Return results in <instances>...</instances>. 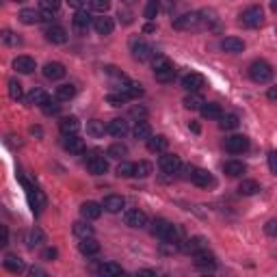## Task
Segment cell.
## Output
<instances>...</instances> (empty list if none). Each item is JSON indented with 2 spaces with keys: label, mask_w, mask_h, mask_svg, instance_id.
<instances>
[{
  "label": "cell",
  "mask_w": 277,
  "mask_h": 277,
  "mask_svg": "<svg viewBox=\"0 0 277 277\" xmlns=\"http://www.w3.org/2000/svg\"><path fill=\"white\" fill-rule=\"evenodd\" d=\"M199 111H201V115L206 117V119H219V117L223 115L221 107H219V104H213V102H203Z\"/></svg>",
  "instance_id": "obj_29"
},
{
  "label": "cell",
  "mask_w": 277,
  "mask_h": 277,
  "mask_svg": "<svg viewBox=\"0 0 277 277\" xmlns=\"http://www.w3.org/2000/svg\"><path fill=\"white\" fill-rule=\"evenodd\" d=\"M39 9L44 13H56L61 9V0H39Z\"/></svg>",
  "instance_id": "obj_45"
},
{
  "label": "cell",
  "mask_w": 277,
  "mask_h": 277,
  "mask_svg": "<svg viewBox=\"0 0 277 277\" xmlns=\"http://www.w3.org/2000/svg\"><path fill=\"white\" fill-rule=\"evenodd\" d=\"M189 128L193 130V132H199V126L197 124H189Z\"/></svg>",
  "instance_id": "obj_62"
},
{
  "label": "cell",
  "mask_w": 277,
  "mask_h": 277,
  "mask_svg": "<svg viewBox=\"0 0 277 277\" xmlns=\"http://www.w3.org/2000/svg\"><path fill=\"white\" fill-rule=\"evenodd\" d=\"M87 134L93 136V138L104 136V134H107V126H104V121H100V119H91V121L87 124Z\"/></svg>",
  "instance_id": "obj_31"
},
{
  "label": "cell",
  "mask_w": 277,
  "mask_h": 277,
  "mask_svg": "<svg viewBox=\"0 0 277 277\" xmlns=\"http://www.w3.org/2000/svg\"><path fill=\"white\" fill-rule=\"evenodd\" d=\"M42 243H44V234H42V230H32V232H30V238H28V245L35 247V245H42Z\"/></svg>",
  "instance_id": "obj_52"
},
{
  "label": "cell",
  "mask_w": 277,
  "mask_h": 277,
  "mask_svg": "<svg viewBox=\"0 0 277 277\" xmlns=\"http://www.w3.org/2000/svg\"><path fill=\"white\" fill-rule=\"evenodd\" d=\"M158 11H160V0H148V5H145V11H143L145 20H148V22L156 20Z\"/></svg>",
  "instance_id": "obj_39"
},
{
  "label": "cell",
  "mask_w": 277,
  "mask_h": 277,
  "mask_svg": "<svg viewBox=\"0 0 277 277\" xmlns=\"http://www.w3.org/2000/svg\"><path fill=\"white\" fill-rule=\"evenodd\" d=\"M189 178H191L193 184L201 186V189H206V186H210V184L215 182L213 176H210V171L208 169H201V167H189Z\"/></svg>",
  "instance_id": "obj_9"
},
{
  "label": "cell",
  "mask_w": 277,
  "mask_h": 277,
  "mask_svg": "<svg viewBox=\"0 0 277 277\" xmlns=\"http://www.w3.org/2000/svg\"><path fill=\"white\" fill-rule=\"evenodd\" d=\"M56 256H59V251H56L54 247H48V249L44 251V260H54Z\"/></svg>",
  "instance_id": "obj_55"
},
{
  "label": "cell",
  "mask_w": 277,
  "mask_h": 277,
  "mask_svg": "<svg viewBox=\"0 0 277 277\" xmlns=\"http://www.w3.org/2000/svg\"><path fill=\"white\" fill-rule=\"evenodd\" d=\"M7 243H9V234L5 227H0V247H7Z\"/></svg>",
  "instance_id": "obj_56"
},
{
  "label": "cell",
  "mask_w": 277,
  "mask_h": 277,
  "mask_svg": "<svg viewBox=\"0 0 277 277\" xmlns=\"http://www.w3.org/2000/svg\"><path fill=\"white\" fill-rule=\"evenodd\" d=\"M186 249H189L191 254H195V251H199V249H206V238H203V236H193L189 240V245H186Z\"/></svg>",
  "instance_id": "obj_50"
},
{
  "label": "cell",
  "mask_w": 277,
  "mask_h": 277,
  "mask_svg": "<svg viewBox=\"0 0 277 277\" xmlns=\"http://www.w3.org/2000/svg\"><path fill=\"white\" fill-rule=\"evenodd\" d=\"M80 254L83 256H95V254H100V243H97L93 236H89V238H80Z\"/></svg>",
  "instance_id": "obj_25"
},
{
  "label": "cell",
  "mask_w": 277,
  "mask_h": 277,
  "mask_svg": "<svg viewBox=\"0 0 277 277\" xmlns=\"http://www.w3.org/2000/svg\"><path fill=\"white\" fill-rule=\"evenodd\" d=\"M121 91H124L130 100L132 97H141L143 95V85H138V83H128L126 87H121Z\"/></svg>",
  "instance_id": "obj_44"
},
{
  "label": "cell",
  "mask_w": 277,
  "mask_h": 277,
  "mask_svg": "<svg viewBox=\"0 0 277 277\" xmlns=\"http://www.w3.org/2000/svg\"><path fill=\"white\" fill-rule=\"evenodd\" d=\"M152 70H154V76H156L158 83H169V80H174V76H176L174 63H171L167 56H162V54H154L152 56Z\"/></svg>",
  "instance_id": "obj_2"
},
{
  "label": "cell",
  "mask_w": 277,
  "mask_h": 277,
  "mask_svg": "<svg viewBox=\"0 0 277 277\" xmlns=\"http://www.w3.org/2000/svg\"><path fill=\"white\" fill-rule=\"evenodd\" d=\"M238 193L245 195V197H251V195L260 193V184L256 180H243L240 186H238Z\"/></svg>",
  "instance_id": "obj_37"
},
{
  "label": "cell",
  "mask_w": 277,
  "mask_h": 277,
  "mask_svg": "<svg viewBox=\"0 0 277 277\" xmlns=\"http://www.w3.org/2000/svg\"><path fill=\"white\" fill-rule=\"evenodd\" d=\"M126 3H132V0H126Z\"/></svg>",
  "instance_id": "obj_64"
},
{
  "label": "cell",
  "mask_w": 277,
  "mask_h": 277,
  "mask_svg": "<svg viewBox=\"0 0 277 277\" xmlns=\"http://www.w3.org/2000/svg\"><path fill=\"white\" fill-rule=\"evenodd\" d=\"M46 39L50 44L61 46V44L67 42V30H65L63 26H59V24H50V26L46 28Z\"/></svg>",
  "instance_id": "obj_13"
},
{
  "label": "cell",
  "mask_w": 277,
  "mask_h": 277,
  "mask_svg": "<svg viewBox=\"0 0 277 277\" xmlns=\"http://www.w3.org/2000/svg\"><path fill=\"white\" fill-rule=\"evenodd\" d=\"M89 5H91V9L100 13H107L111 9V0H89Z\"/></svg>",
  "instance_id": "obj_51"
},
{
  "label": "cell",
  "mask_w": 277,
  "mask_h": 277,
  "mask_svg": "<svg viewBox=\"0 0 277 277\" xmlns=\"http://www.w3.org/2000/svg\"><path fill=\"white\" fill-rule=\"evenodd\" d=\"M42 111L46 113V115H56V113L61 111V104H59V100H52V97H46L44 100V104H42Z\"/></svg>",
  "instance_id": "obj_42"
},
{
  "label": "cell",
  "mask_w": 277,
  "mask_h": 277,
  "mask_svg": "<svg viewBox=\"0 0 277 277\" xmlns=\"http://www.w3.org/2000/svg\"><path fill=\"white\" fill-rule=\"evenodd\" d=\"M30 134H37V136H42V128H35V126H32V128H30Z\"/></svg>",
  "instance_id": "obj_60"
},
{
  "label": "cell",
  "mask_w": 277,
  "mask_h": 277,
  "mask_svg": "<svg viewBox=\"0 0 277 277\" xmlns=\"http://www.w3.org/2000/svg\"><path fill=\"white\" fill-rule=\"evenodd\" d=\"M154 30H156L154 24H145V26H143V32H154Z\"/></svg>",
  "instance_id": "obj_58"
},
{
  "label": "cell",
  "mask_w": 277,
  "mask_h": 277,
  "mask_svg": "<svg viewBox=\"0 0 277 277\" xmlns=\"http://www.w3.org/2000/svg\"><path fill=\"white\" fill-rule=\"evenodd\" d=\"M275 97H277V91L271 87V89H268V100H275Z\"/></svg>",
  "instance_id": "obj_59"
},
{
  "label": "cell",
  "mask_w": 277,
  "mask_h": 277,
  "mask_svg": "<svg viewBox=\"0 0 277 277\" xmlns=\"http://www.w3.org/2000/svg\"><path fill=\"white\" fill-rule=\"evenodd\" d=\"M3 264H5V268L9 273H22L24 271V262H22L18 256H7Z\"/></svg>",
  "instance_id": "obj_36"
},
{
  "label": "cell",
  "mask_w": 277,
  "mask_h": 277,
  "mask_svg": "<svg viewBox=\"0 0 277 277\" xmlns=\"http://www.w3.org/2000/svg\"><path fill=\"white\" fill-rule=\"evenodd\" d=\"M225 150L230 154H243L249 150V138L245 134H232L225 138Z\"/></svg>",
  "instance_id": "obj_8"
},
{
  "label": "cell",
  "mask_w": 277,
  "mask_h": 277,
  "mask_svg": "<svg viewBox=\"0 0 277 277\" xmlns=\"http://www.w3.org/2000/svg\"><path fill=\"white\" fill-rule=\"evenodd\" d=\"M0 39H3L7 46H20L22 44V37H18L13 30H3L0 32Z\"/></svg>",
  "instance_id": "obj_49"
},
{
  "label": "cell",
  "mask_w": 277,
  "mask_h": 277,
  "mask_svg": "<svg viewBox=\"0 0 277 277\" xmlns=\"http://www.w3.org/2000/svg\"><path fill=\"white\" fill-rule=\"evenodd\" d=\"M72 230H74V234L78 236V238H89V236H93V234H95V232H93V227L89 225L87 221H76Z\"/></svg>",
  "instance_id": "obj_38"
},
{
  "label": "cell",
  "mask_w": 277,
  "mask_h": 277,
  "mask_svg": "<svg viewBox=\"0 0 277 277\" xmlns=\"http://www.w3.org/2000/svg\"><path fill=\"white\" fill-rule=\"evenodd\" d=\"M80 215H83L85 221H95V219L102 217V203L97 201H85L80 206Z\"/></svg>",
  "instance_id": "obj_14"
},
{
  "label": "cell",
  "mask_w": 277,
  "mask_h": 277,
  "mask_svg": "<svg viewBox=\"0 0 277 277\" xmlns=\"http://www.w3.org/2000/svg\"><path fill=\"white\" fill-rule=\"evenodd\" d=\"M249 78L258 85H264L273 78V67L266 61H254L249 65Z\"/></svg>",
  "instance_id": "obj_3"
},
{
  "label": "cell",
  "mask_w": 277,
  "mask_h": 277,
  "mask_svg": "<svg viewBox=\"0 0 277 277\" xmlns=\"http://www.w3.org/2000/svg\"><path fill=\"white\" fill-rule=\"evenodd\" d=\"M130 50H132L134 59L141 61V63H143V61H150L152 56L156 54V52H154V48H152L148 42H143V39H134V42L130 44Z\"/></svg>",
  "instance_id": "obj_7"
},
{
  "label": "cell",
  "mask_w": 277,
  "mask_h": 277,
  "mask_svg": "<svg viewBox=\"0 0 277 277\" xmlns=\"http://www.w3.org/2000/svg\"><path fill=\"white\" fill-rule=\"evenodd\" d=\"M93 24V18H91V13L85 11V9H78L76 15H74V26L78 30H87L89 26Z\"/></svg>",
  "instance_id": "obj_27"
},
{
  "label": "cell",
  "mask_w": 277,
  "mask_h": 277,
  "mask_svg": "<svg viewBox=\"0 0 277 277\" xmlns=\"http://www.w3.org/2000/svg\"><path fill=\"white\" fill-rule=\"evenodd\" d=\"M203 85H206V78H203L201 74H197V72H191V74H186L182 78V87L186 89V91H199Z\"/></svg>",
  "instance_id": "obj_19"
},
{
  "label": "cell",
  "mask_w": 277,
  "mask_h": 277,
  "mask_svg": "<svg viewBox=\"0 0 277 277\" xmlns=\"http://www.w3.org/2000/svg\"><path fill=\"white\" fill-rule=\"evenodd\" d=\"M76 95V87L74 85H61L56 87V100L59 102H70Z\"/></svg>",
  "instance_id": "obj_34"
},
{
  "label": "cell",
  "mask_w": 277,
  "mask_h": 277,
  "mask_svg": "<svg viewBox=\"0 0 277 277\" xmlns=\"http://www.w3.org/2000/svg\"><path fill=\"white\" fill-rule=\"evenodd\" d=\"M223 171L230 178H240L247 171V167H245V162H240V160H230V162H225L223 165Z\"/></svg>",
  "instance_id": "obj_28"
},
{
  "label": "cell",
  "mask_w": 277,
  "mask_h": 277,
  "mask_svg": "<svg viewBox=\"0 0 277 277\" xmlns=\"http://www.w3.org/2000/svg\"><path fill=\"white\" fill-rule=\"evenodd\" d=\"M124 208H126V199L121 197V195H107L102 201V210H107L111 215H117Z\"/></svg>",
  "instance_id": "obj_12"
},
{
  "label": "cell",
  "mask_w": 277,
  "mask_h": 277,
  "mask_svg": "<svg viewBox=\"0 0 277 277\" xmlns=\"http://www.w3.org/2000/svg\"><path fill=\"white\" fill-rule=\"evenodd\" d=\"M221 121H219V128L221 130H234V128H238V115H221L219 117Z\"/></svg>",
  "instance_id": "obj_41"
},
{
  "label": "cell",
  "mask_w": 277,
  "mask_h": 277,
  "mask_svg": "<svg viewBox=\"0 0 277 277\" xmlns=\"http://www.w3.org/2000/svg\"><path fill=\"white\" fill-rule=\"evenodd\" d=\"M193 256H195V266H199V268H215L217 266V258L210 254L208 247L195 251Z\"/></svg>",
  "instance_id": "obj_16"
},
{
  "label": "cell",
  "mask_w": 277,
  "mask_h": 277,
  "mask_svg": "<svg viewBox=\"0 0 277 277\" xmlns=\"http://www.w3.org/2000/svg\"><path fill=\"white\" fill-rule=\"evenodd\" d=\"M145 141H148V150L150 152H165L167 145H169L165 134H156V136L150 134V138H145Z\"/></svg>",
  "instance_id": "obj_26"
},
{
  "label": "cell",
  "mask_w": 277,
  "mask_h": 277,
  "mask_svg": "<svg viewBox=\"0 0 277 277\" xmlns=\"http://www.w3.org/2000/svg\"><path fill=\"white\" fill-rule=\"evenodd\" d=\"M199 26H201V15L197 11L184 13V15H180V18L174 20V28L176 30H195Z\"/></svg>",
  "instance_id": "obj_5"
},
{
  "label": "cell",
  "mask_w": 277,
  "mask_h": 277,
  "mask_svg": "<svg viewBox=\"0 0 277 277\" xmlns=\"http://www.w3.org/2000/svg\"><path fill=\"white\" fill-rule=\"evenodd\" d=\"M87 169L91 171L93 176H104L109 171V160L104 156H89L87 158Z\"/></svg>",
  "instance_id": "obj_15"
},
{
  "label": "cell",
  "mask_w": 277,
  "mask_h": 277,
  "mask_svg": "<svg viewBox=\"0 0 277 277\" xmlns=\"http://www.w3.org/2000/svg\"><path fill=\"white\" fill-rule=\"evenodd\" d=\"M91 26L95 28L97 35H111L113 28H115V22H113V18H109V15H100V18H93V24Z\"/></svg>",
  "instance_id": "obj_18"
},
{
  "label": "cell",
  "mask_w": 277,
  "mask_h": 277,
  "mask_svg": "<svg viewBox=\"0 0 277 277\" xmlns=\"http://www.w3.org/2000/svg\"><path fill=\"white\" fill-rule=\"evenodd\" d=\"M65 74H67V70H65L63 63H56V61H50L44 65V76L48 80H61Z\"/></svg>",
  "instance_id": "obj_17"
},
{
  "label": "cell",
  "mask_w": 277,
  "mask_h": 277,
  "mask_svg": "<svg viewBox=\"0 0 277 277\" xmlns=\"http://www.w3.org/2000/svg\"><path fill=\"white\" fill-rule=\"evenodd\" d=\"M13 70L18 72V74H32V72L37 70V63L32 56L22 54V56H15L13 59Z\"/></svg>",
  "instance_id": "obj_11"
},
{
  "label": "cell",
  "mask_w": 277,
  "mask_h": 277,
  "mask_svg": "<svg viewBox=\"0 0 277 277\" xmlns=\"http://www.w3.org/2000/svg\"><path fill=\"white\" fill-rule=\"evenodd\" d=\"M126 154H128V148H126L124 143H113L111 148L107 150V156L109 158H115V160H121Z\"/></svg>",
  "instance_id": "obj_40"
},
{
  "label": "cell",
  "mask_w": 277,
  "mask_h": 277,
  "mask_svg": "<svg viewBox=\"0 0 277 277\" xmlns=\"http://www.w3.org/2000/svg\"><path fill=\"white\" fill-rule=\"evenodd\" d=\"M15 3H24V0H15Z\"/></svg>",
  "instance_id": "obj_63"
},
{
  "label": "cell",
  "mask_w": 277,
  "mask_h": 277,
  "mask_svg": "<svg viewBox=\"0 0 277 277\" xmlns=\"http://www.w3.org/2000/svg\"><path fill=\"white\" fill-rule=\"evenodd\" d=\"M9 97H11V100H15V102H18V100H22V97H24V91H22V85H20V80H9Z\"/></svg>",
  "instance_id": "obj_46"
},
{
  "label": "cell",
  "mask_w": 277,
  "mask_h": 277,
  "mask_svg": "<svg viewBox=\"0 0 277 277\" xmlns=\"http://www.w3.org/2000/svg\"><path fill=\"white\" fill-rule=\"evenodd\" d=\"M138 275H156V271H150V268H145V271H138Z\"/></svg>",
  "instance_id": "obj_61"
},
{
  "label": "cell",
  "mask_w": 277,
  "mask_h": 277,
  "mask_svg": "<svg viewBox=\"0 0 277 277\" xmlns=\"http://www.w3.org/2000/svg\"><path fill=\"white\" fill-rule=\"evenodd\" d=\"M264 232H266L268 236H275V234H277V221H275V219H271V221H268V223H266V227H264Z\"/></svg>",
  "instance_id": "obj_54"
},
{
  "label": "cell",
  "mask_w": 277,
  "mask_h": 277,
  "mask_svg": "<svg viewBox=\"0 0 277 277\" xmlns=\"http://www.w3.org/2000/svg\"><path fill=\"white\" fill-rule=\"evenodd\" d=\"M97 273L104 275V277H117V275H124V268L115 262H104L97 266Z\"/></svg>",
  "instance_id": "obj_32"
},
{
  "label": "cell",
  "mask_w": 277,
  "mask_h": 277,
  "mask_svg": "<svg viewBox=\"0 0 277 277\" xmlns=\"http://www.w3.org/2000/svg\"><path fill=\"white\" fill-rule=\"evenodd\" d=\"M203 102H206V100H203V97H201L197 91H189V95L184 97V107L191 109V111H199Z\"/></svg>",
  "instance_id": "obj_33"
},
{
  "label": "cell",
  "mask_w": 277,
  "mask_h": 277,
  "mask_svg": "<svg viewBox=\"0 0 277 277\" xmlns=\"http://www.w3.org/2000/svg\"><path fill=\"white\" fill-rule=\"evenodd\" d=\"M132 134H134V138H141V141H145V138H150V134H152V128H150V124L148 121H136V126L132 128Z\"/></svg>",
  "instance_id": "obj_35"
},
{
  "label": "cell",
  "mask_w": 277,
  "mask_h": 277,
  "mask_svg": "<svg viewBox=\"0 0 277 277\" xmlns=\"http://www.w3.org/2000/svg\"><path fill=\"white\" fill-rule=\"evenodd\" d=\"M221 48L230 54H238V52L245 50V42L238 37H225V39H221Z\"/></svg>",
  "instance_id": "obj_22"
},
{
  "label": "cell",
  "mask_w": 277,
  "mask_h": 277,
  "mask_svg": "<svg viewBox=\"0 0 277 277\" xmlns=\"http://www.w3.org/2000/svg\"><path fill=\"white\" fill-rule=\"evenodd\" d=\"M128 100H130V97H128L124 91H121V89H119L117 93H109V97H107V102L111 104V107H124Z\"/></svg>",
  "instance_id": "obj_43"
},
{
  "label": "cell",
  "mask_w": 277,
  "mask_h": 277,
  "mask_svg": "<svg viewBox=\"0 0 277 277\" xmlns=\"http://www.w3.org/2000/svg\"><path fill=\"white\" fill-rule=\"evenodd\" d=\"M18 18H20L22 24H26V26H35V24L44 22V13L42 11H35V9H22Z\"/></svg>",
  "instance_id": "obj_21"
},
{
  "label": "cell",
  "mask_w": 277,
  "mask_h": 277,
  "mask_svg": "<svg viewBox=\"0 0 277 277\" xmlns=\"http://www.w3.org/2000/svg\"><path fill=\"white\" fill-rule=\"evenodd\" d=\"M158 165H160V169L165 171V174L174 176V174H178V171L182 169V160H180V156H176V154H162L160 160H158Z\"/></svg>",
  "instance_id": "obj_10"
},
{
  "label": "cell",
  "mask_w": 277,
  "mask_h": 277,
  "mask_svg": "<svg viewBox=\"0 0 277 277\" xmlns=\"http://www.w3.org/2000/svg\"><path fill=\"white\" fill-rule=\"evenodd\" d=\"M63 148L70 154H85V141L78 138L76 134H65L63 138Z\"/></svg>",
  "instance_id": "obj_20"
},
{
  "label": "cell",
  "mask_w": 277,
  "mask_h": 277,
  "mask_svg": "<svg viewBox=\"0 0 277 277\" xmlns=\"http://www.w3.org/2000/svg\"><path fill=\"white\" fill-rule=\"evenodd\" d=\"M59 130H61L63 134H76L78 130H80V121H78V117H74V115L61 117V121H59Z\"/></svg>",
  "instance_id": "obj_23"
},
{
  "label": "cell",
  "mask_w": 277,
  "mask_h": 277,
  "mask_svg": "<svg viewBox=\"0 0 277 277\" xmlns=\"http://www.w3.org/2000/svg\"><path fill=\"white\" fill-rule=\"evenodd\" d=\"M46 97H48V93L44 91L42 87H32L30 91H28V95H26V102L32 104V107H42Z\"/></svg>",
  "instance_id": "obj_30"
},
{
  "label": "cell",
  "mask_w": 277,
  "mask_h": 277,
  "mask_svg": "<svg viewBox=\"0 0 277 277\" xmlns=\"http://www.w3.org/2000/svg\"><path fill=\"white\" fill-rule=\"evenodd\" d=\"M117 176L119 178H132L134 176V162H119L117 165Z\"/></svg>",
  "instance_id": "obj_48"
},
{
  "label": "cell",
  "mask_w": 277,
  "mask_h": 277,
  "mask_svg": "<svg viewBox=\"0 0 277 277\" xmlns=\"http://www.w3.org/2000/svg\"><path fill=\"white\" fill-rule=\"evenodd\" d=\"M152 174V165L148 160H138V162H134V176H138V178H148Z\"/></svg>",
  "instance_id": "obj_47"
},
{
  "label": "cell",
  "mask_w": 277,
  "mask_h": 277,
  "mask_svg": "<svg viewBox=\"0 0 277 277\" xmlns=\"http://www.w3.org/2000/svg\"><path fill=\"white\" fill-rule=\"evenodd\" d=\"M70 7H74V9H83V7L87 5V0H65Z\"/></svg>",
  "instance_id": "obj_57"
},
{
  "label": "cell",
  "mask_w": 277,
  "mask_h": 277,
  "mask_svg": "<svg viewBox=\"0 0 277 277\" xmlns=\"http://www.w3.org/2000/svg\"><path fill=\"white\" fill-rule=\"evenodd\" d=\"M268 169H271V174H277V154L275 152H268Z\"/></svg>",
  "instance_id": "obj_53"
},
{
  "label": "cell",
  "mask_w": 277,
  "mask_h": 277,
  "mask_svg": "<svg viewBox=\"0 0 277 277\" xmlns=\"http://www.w3.org/2000/svg\"><path fill=\"white\" fill-rule=\"evenodd\" d=\"M124 223L128 227H134V230H143V227L150 223V219H148V215H145L143 210L134 208V210H126V213H124Z\"/></svg>",
  "instance_id": "obj_6"
},
{
  "label": "cell",
  "mask_w": 277,
  "mask_h": 277,
  "mask_svg": "<svg viewBox=\"0 0 277 277\" xmlns=\"http://www.w3.org/2000/svg\"><path fill=\"white\" fill-rule=\"evenodd\" d=\"M240 24L247 28H258L264 24V11L262 7H249V9L243 11L240 15Z\"/></svg>",
  "instance_id": "obj_4"
},
{
  "label": "cell",
  "mask_w": 277,
  "mask_h": 277,
  "mask_svg": "<svg viewBox=\"0 0 277 277\" xmlns=\"http://www.w3.org/2000/svg\"><path fill=\"white\" fill-rule=\"evenodd\" d=\"M152 234L158 236L162 243H180V236H182L180 227L174 225V223H169V221H165V219H156V221H154Z\"/></svg>",
  "instance_id": "obj_1"
},
{
  "label": "cell",
  "mask_w": 277,
  "mask_h": 277,
  "mask_svg": "<svg viewBox=\"0 0 277 277\" xmlns=\"http://www.w3.org/2000/svg\"><path fill=\"white\" fill-rule=\"evenodd\" d=\"M107 132L113 134V136H124V134L128 132V121L121 119V117L111 119L109 124H107Z\"/></svg>",
  "instance_id": "obj_24"
}]
</instances>
